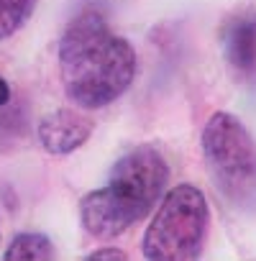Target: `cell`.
Instances as JSON below:
<instances>
[{
	"mask_svg": "<svg viewBox=\"0 0 256 261\" xmlns=\"http://www.w3.org/2000/svg\"><path fill=\"white\" fill-rule=\"evenodd\" d=\"M8 100H11V87L3 77H0V105H6Z\"/></svg>",
	"mask_w": 256,
	"mask_h": 261,
	"instance_id": "10",
	"label": "cell"
},
{
	"mask_svg": "<svg viewBox=\"0 0 256 261\" xmlns=\"http://www.w3.org/2000/svg\"><path fill=\"white\" fill-rule=\"evenodd\" d=\"M87 258H118V261H123V258H128L123 251H118V248H100V251H92V253H87Z\"/></svg>",
	"mask_w": 256,
	"mask_h": 261,
	"instance_id": "9",
	"label": "cell"
},
{
	"mask_svg": "<svg viewBox=\"0 0 256 261\" xmlns=\"http://www.w3.org/2000/svg\"><path fill=\"white\" fill-rule=\"evenodd\" d=\"M52 256L54 246L41 233H18L6 251V261H46Z\"/></svg>",
	"mask_w": 256,
	"mask_h": 261,
	"instance_id": "7",
	"label": "cell"
},
{
	"mask_svg": "<svg viewBox=\"0 0 256 261\" xmlns=\"http://www.w3.org/2000/svg\"><path fill=\"white\" fill-rule=\"evenodd\" d=\"M36 0H0V41L13 36L34 13Z\"/></svg>",
	"mask_w": 256,
	"mask_h": 261,
	"instance_id": "8",
	"label": "cell"
},
{
	"mask_svg": "<svg viewBox=\"0 0 256 261\" xmlns=\"http://www.w3.org/2000/svg\"><path fill=\"white\" fill-rule=\"evenodd\" d=\"M92 136V120L80 110H54L39 123V141L49 154H69Z\"/></svg>",
	"mask_w": 256,
	"mask_h": 261,
	"instance_id": "5",
	"label": "cell"
},
{
	"mask_svg": "<svg viewBox=\"0 0 256 261\" xmlns=\"http://www.w3.org/2000/svg\"><path fill=\"white\" fill-rule=\"evenodd\" d=\"M202 156L218 192L238 210H256V141L231 113H215L202 130Z\"/></svg>",
	"mask_w": 256,
	"mask_h": 261,
	"instance_id": "3",
	"label": "cell"
},
{
	"mask_svg": "<svg viewBox=\"0 0 256 261\" xmlns=\"http://www.w3.org/2000/svg\"><path fill=\"white\" fill-rule=\"evenodd\" d=\"M167 182L169 167L154 146H136L125 151L113 164L108 185L80 200L85 230L100 241L118 238L151 213L164 195Z\"/></svg>",
	"mask_w": 256,
	"mask_h": 261,
	"instance_id": "2",
	"label": "cell"
},
{
	"mask_svg": "<svg viewBox=\"0 0 256 261\" xmlns=\"http://www.w3.org/2000/svg\"><path fill=\"white\" fill-rule=\"evenodd\" d=\"M210 210L195 185L172 187L144 233V256L151 261L197 258L208 236Z\"/></svg>",
	"mask_w": 256,
	"mask_h": 261,
	"instance_id": "4",
	"label": "cell"
},
{
	"mask_svg": "<svg viewBox=\"0 0 256 261\" xmlns=\"http://www.w3.org/2000/svg\"><path fill=\"white\" fill-rule=\"evenodd\" d=\"M59 74L72 102L97 110L134 85L136 51L100 16L85 13L67 26L59 41Z\"/></svg>",
	"mask_w": 256,
	"mask_h": 261,
	"instance_id": "1",
	"label": "cell"
},
{
	"mask_svg": "<svg viewBox=\"0 0 256 261\" xmlns=\"http://www.w3.org/2000/svg\"><path fill=\"white\" fill-rule=\"evenodd\" d=\"M223 49L228 64L238 74L256 72V16H238L228 23L223 36Z\"/></svg>",
	"mask_w": 256,
	"mask_h": 261,
	"instance_id": "6",
	"label": "cell"
}]
</instances>
